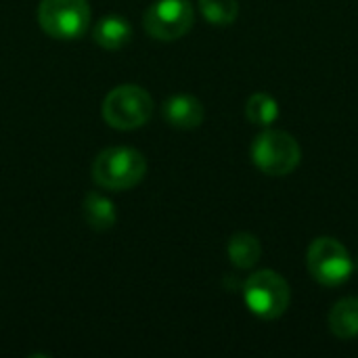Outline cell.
I'll list each match as a JSON object with an SVG mask.
<instances>
[{
    "mask_svg": "<svg viewBox=\"0 0 358 358\" xmlns=\"http://www.w3.org/2000/svg\"><path fill=\"white\" fill-rule=\"evenodd\" d=\"M245 117L254 126L268 128L279 120V103L268 92H254L245 103Z\"/></svg>",
    "mask_w": 358,
    "mask_h": 358,
    "instance_id": "obj_13",
    "label": "cell"
},
{
    "mask_svg": "<svg viewBox=\"0 0 358 358\" xmlns=\"http://www.w3.org/2000/svg\"><path fill=\"white\" fill-rule=\"evenodd\" d=\"M153 113L151 94L134 84L113 88L103 101V117L115 130H134L149 122Z\"/></svg>",
    "mask_w": 358,
    "mask_h": 358,
    "instance_id": "obj_5",
    "label": "cell"
},
{
    "mask_svg": "<svg viewBox=\"0 0 358 358\" xmlns=\"http://www.w3.org/2000/svg\"><path fill=\"white\" fill-rule=\"evenodd\" d=\"M355 268H357V271H358V258H357V262H355Z\"/></svg>",
    "mask_w": 358,
    "mask_h": 358,
    "instance_id": "obj_15",
    "label": "cell"
},
{
    "mask_svg": "<svg viewBox=\"0 0 358 358\" xmlns=\"http://www.w3.org/2000/svg\"><path fill=\"white\" fill-rule=\"evenodd\" d=\"M199 8L206 21L218 27L233 25L239 17L237 0H199Z\"/></svg>",
    "mask_w": 358,
    "mask_h": 358,
    "instance_id": "obj_14",
    "label": "cell"
},
{
    "mask_svg": "<svg viewBox=\"0 0 358 358\" xmlns=\"http://www.w3.org/2000/svg\"><path fill=\"white\" fill-rule=\"evenodd\" d=\"M38 21L55 40H78L90 23L88 0H42Z\"/></svg>",
    "mask_w": 358,
    "mask_h": 358,
    "instance_id": "obj_6",
    "label": "cell"
},
{
    "mask_svg": "<svg viewBox=\"0 0 358 358\" xmlns=\"http://www.w3.org/2000/svg\"><path fill=\"white\" fill-rule=\"evenodd\" d=\"M92 38L99 46L107 48V50H117L124 48L130 38H132V25L126 17L120 15H109L105 19H101L94 25Z\"/></svg>",
    "mask_w": 358,
    "mask_h": 358,
    "instance_id": "obj_9",
    "label": "cell"
},
{
    "mask_svg": "<svg viewBox=\"0 0 358 358\" xmlns=\"http://www.w3.org/2000/svg\"><path fill=\"white\" fill-rule=\"evenodd\" d=\"M147 174V159L132 147H109L101 151L92 164V178L109 191H126L136 187Z\"/></svg>",
    "mask_w": 358,
    "mask_h": 358,
    "instance_id": "obj_1",
    "label": "cell"
},
{
    "mask_svg": "<svg viewBox=\"0 0 358 358\" xmlns=\"http://www.w3.org/2000/svg\"><path fill=\"white\" fill-rule=\"evenodd\" d=\"M195 10L189 0H157L145 13V29L151 38L172 42L191 31Z\"/></svg>",
    "mask_w": 358,
    "mask_h": 358,
    "instance_id": "obj_7",
    "label": "cell"
},
{
    "mask_svg": "<svg viewBox=\"0 0 358 358\" xmlns=\"http://www.w3.org/2000/svg\"><path fill=\"white\" fill-rule=\"evenodd\" d=\"M331 334L340 340L358 338V298H344L334 304L327 317Z\"/></svg>",
    "mask_w": 358,
    "mask_h": 358,
    "instance_id": "obj_10",
    "label": "cell"
},
{
    "mask_svg": "<svg viewBox=\"0 0 358 358\" xmlns=\"http://www.w3.org/2000/svg\"><path fill=\"white\" fill-rule=\"evenodd\" d=\"M82 214H84V220L88 222V227L94 231H109V229H113V224L117 220L113 201L96 191H90L84 197Z\"/></svg>",
    "mask_w": 358,
    "mask_h": 358,
    "instance_id": "obj_11",
    "label": "cell"
},
{
    "mask_svg": "<svg viewBox=\"0 0 358 358\" xmlns=\"http://www.w3.org/2000/svg\"><path fill=\"white\" fill-rule=\"evenodd\" d=\"M306 266L310 277L325 287L346 283L355 271V260L342 241L336 237H317L306 252Z\"/></svg>",
    "mask_w": 358,
    "mask_h": 358,
    "instance_id": "obj_4",
    "label": "cell"
},
{
    "mask_svg": "<svg viewBox=\"0 0 358 358\" xmlns=\"http://www.w3.org/2000/svg\"><path fill=\"white\" fill-rule=\"evenodd\" d=\"M252 162L266 176H287L300 166L302 149L289 132L268 126L254 138Z\"/></svg>",
    "mask_w": 358,
    "mask_h": 358,
    "instance_id": "obj_2",
    "label": "cell"
},
{
    "mask_svg": "<svg viewBox=\"0 0 358 358\" xmlns=\"http://www.w3.org/2000/svg\"><path fill=\"white\" fill-rule=\"evenodd\" d=\"M164 117L170 126L178 130H193L201 126L206 111L201 101L193 94H174L164 105Z\"/></svg>",
    "mask_w": 358,
    "mask_h": 358,
    "instance_id": "obj_8",
    "label": "cell"
},
{
    "mask_svg": "<svg viewBox=\"0 0 358 358\" xmlns=\"http://www.w3.org/2000/svg\"><path fill=\"white\" fill-rule=\"evenodd\" d=\"M245 306L264 321L283 317L292 304V289L287 281L275 271H258L248 277L243 285Z\"/></svg>",
    "mask_w": 358,
    "mask_h": 358,
    "instance_id": "obj_3",
    "label": "cell"
},
{
    "mask_svg": "<svg viewBox=\"0 0 358 358\" xmlns=\"http://www.w3.org/2000/svg\"><path fill=\"white\" fill-rule=\"evenodd\" d=\"M227 254H229V260L237 268L245 271L258 264L262 256V245H260V239L254 237L252 233H237L229 239Z\"/></svg>",
    "mask_w": 358,
    "mask_h": 358,
    "instance_id": "obj_12",
    "label": "cell"
}]
</instances>
